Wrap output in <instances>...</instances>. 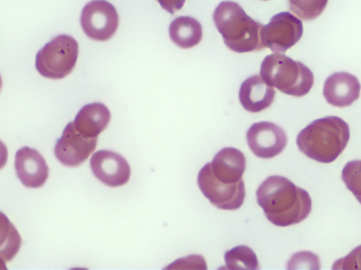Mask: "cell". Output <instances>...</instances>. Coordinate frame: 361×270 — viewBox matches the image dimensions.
I'll return each instance as SVG.
<instances>
[{
    "instance_id": "8",
    "label": "cell",
    "mask_w": 361,
    "mask_h": 270,
    "mask_svg": "<svg viewBox=\"0 0 361 270\" xmlns=\"http://www.w3.org/2000/svg\"><path fill=\"white\" fill-rule=\"evenodd\" d=\"M302 32L300 19L288 12H282L274 15L263 26L261 39L265 48L283 53L300 40Z\"/></svg>"
},
{
    "instance_id": "4",
    "label": "cell",
    "mask_w": 361,
    "mask_h": 270,
    "mask_svg": "<svg viewBox=\"0 0 361 270\" xmlns=\"http://www.w3.org/2000/svg\"><path fill=\"white\" fill-rule=\"evenodd\" d=\"M260 75L270 86L296 97L307 94L314 84L313 74L306 65L280 53L264 58Z\"/></svg>"
},
{
    "instance_id": "23",
    "label": "cell",
    "mask_w": 361,
    "mask_h": 270,
    "mask_svg": "<svg viewBox=\"0 0 361 270\" xmlns=\"http://www.w3.org/2000/svg\"><path fill=\"white\" fill-rule=\"evenodd\" d=\"M157 1L164 10L173 14L175 11L183 6L185 0H157Z\"/></svg>"
},
{
    "instance_id": "13",
    "label": "cell",
    "mask_w": 361,
    "mask_h": 270,
    "mask_svg": "<svg viewBox=\"0 0 361 270\" xmlns=\"http://www.w3.org/2000/svg\"><path fill=\"white\" fill-rule=\"evenodd\" d=\"M360 84L357 78L348 72H336L325 81L323 95L331 105L347 107L355 101L360 96Z\"/></svg>"
},
{
    "instance_id": "12",
    "label": "cell",
    "mask_w": 361,
    "mask_h": 270,
    "mask_svg": "<svg viewBox=\"0 0 361 270\" xmlns=\"http://www.w3.org/2000/svg\"><path fill=\"white\" fill-rule=\"evenodd\" d=\"M15 169L21 183L28 188H39L49 176V167L42 155L34 148L23 147L15 155Z\"/></svg>"
},
{
    "instance_id": "2",
    "label": "cell",
    "mask_w": 361,
    "mask_h": 270,
    "mask_svg": "<svg viewBox=\"0 0 361 270\" xmlns=\"http://www.w3.org/2000/svg\"><path fill=\"white\" fill-rule=\"evenodd\" d=\"M350 139L348 124L336 116L316 120L302 129L296 139L298 149L308 158L322 163L334 161Z\"/></svg>"
},
{
    "instance_id": "19",
    "label": "cell",
    "mask_w": 361,
    "mask_h": 270,
    "mask_svg": "<svg viewBox=\"0 0 361 270\" xmlns=\"http://www.w3.org/2000/svg\"><path fill=\"white\" fill-rule=\"evenodd\" d=\"M328 0H288L289 9L303 20L317 18L325 9Z\"/></svg>"
},
{
    "instance_id": "18",
    "label": "cell",
    "mask_w": 361,
    "mask_h": 270,
    "mask_svg": "<svg viewBox=\"0 0 361 270\" xmlns=\"http://www.w3.org/2000/svg\"><path fill=\"white\" fill-rule=\"evenodd\" d=\"M229 269H258L259 262L253 250L246 245H239L227 251L224 255Z\"/></svg>"
},
{
    "instance_id": "22",
    "label": "cell",
    "mask_w": 361,
    "mask_h": 270,
    "mask_svg": "<svg viewBox=\"0 0 361 270\" xmlns=\"http://www.w3.org/2000/svg\"><path fill=\"white\" fill-rule=\"evenodd\" d=\"M305 264L309 269H319V261L317 255L310 252H300L294 255L288 262L290 264Z\"/></svg>"
},
{
    "instance_id": "21",
    "label": "cell",
    "mask_w": 361,
    "mask_h": 270,
    "mask_svg": "<svg viewBox=\"0 0 361 270\" xmlns=\"http://www.w3.org/2000/svg\"><path fill=\"white\" fill-rule=\"evenodd\" d=\"M333 269H361V245L348 255L334 262Z\"/></svg>"
},
{
    "instance_id": "7",
    "label": "cell",
    "mask_w": 361,
    "mask_h": 270,
    "mask_svg": "<svg viewBox=\"0 0 361 270\" xmlns=\"http://www.w3.org/2000/svg\"><path fill=\"white\" fill-rule=\"evenodd\" d=\"M80 25L85 34L93 40L106 41L116 32L118 15L114 6L105 0H93L82 8Z\"/></svg>"
},
{
    "instance_id": "5",
    "label": "cell",
    "mask_w": 361,
    "mask_h": 270,
    "mask_svg": "<svg viewBox=\"0 0 361 270\" xmlns=\"http://www.w3.org/2000/svg\"><path fill=\"white\" fill-rule=\"evenodd\" d=\"M78 56V44L71 36L61 34L47 43L36 55L35 67L47 78L62 79L71 72Z\"/></svg>"
},
{
    "instance_id": "15",
    "label": "cell",
    "mask_w": 361,
    "mask_h": 270,
    "mask_svg": "<svg viewBox=\"0 0 361 270\" xmlns=\"http://www.w3.org/2000/svg\"><path fill=\"white\" fill-rule=\"evenodd\" d=\"M214 175L226 184H234L242 179L245 169V157L237 148L227 147L220 150L210 162Z\"/></svg>"
},
{
    "instance_id": "16",
    "label": "cell",
    "mask_w": 361,
    "mask_h": 270,
    "mask_svg": "<svg viewBox=\"0 0 361 270\" xmlns=\"http://www.w3.org/2000/svg\"><path fill=\"white\" fill-rule=\"evenodd\" d=\"M110 119V111L105 105L92 103L84 105L79 110L73 122L82 135L94 138L106 129Z\"/></svg>"
},
{
    "instance_id": "11",
    "label": "cell",
    "mask_w": 361,
    "mask_h": 270,
    "mask_svg": "<svg viewBox=\"0 0 361 270\" xmlns=\"http://www.w3.org/2000/svg\"><path fill=\"white\" fill-rule=\"evenodd\" d=\"M90 162L94 176L108 186H123L130 179V168L127 160L114 151L98 150L92 155Z\"/></svg>"
},
{
    "instance_id": "20",
    "label": "cell",
    "mask_w": 361,
    "mask_h": 270,
    "mask_svg": "<svg viewBox=\"0 0 361 270\" xmlns=\"http://www.w3.org/2000/svg\"><path fill=\"white\" fill-rule=\"evenodd\" d=\"M341 178L348 189L361 204V160L347 162L342 170Z\"/></svg>"
},
{
    "instance_id": "10",
    "label": "cell",
    "mask_w": 361,
    "mask_h": 270,
    "mask_svg": "<svg viewBox=\"0 0 361 270\" xmlns=\"http://www.w3.org/2000/svg\"><path fill=\"white\" fill-rule=\"evenodd\" d=\"M251 151L261 158H271L280 154L287 144L283 129L271 122L254 123L246 134Z\"/></svg>"
},
{
    "instance_id": "6",
    "label": "cell",
    "mask_w": 361,
    "mask_h": 270,
    "mask_svg": "<svg viewBox=\"0 0 361 270\" xmlns=\"http://www.w3.org/2000/svg\"><path fill=\"white\" fill-rule=\"evenodd\" d=\"M197 184L203 195L219 209L237 210L244 202L245 191L243 179L234 184L224 183L214 175L210 162L200 170Z\"/></svg>"
},
{
    "instance_id": "9",
    "label": "cell",
    "mask_w": 361,
    "mask_h": 270,
    "mask_svg": "<svg viewBox=\"0 0 361 270\" xmlns=\"http://www.w3.org/2000/svg\"><path fill=\"white\" fill-rule=\"evenodd\" d=\"M97 137H87L80 133L74 122H69L54 147L56 159L67 167H77L84 162L95 150Z\"/></svg>"
},
{
    "instance_id": "1",
    "label": "cell",
    "mask_w": 361,
    "mask_h": 270,
    "mask_svg": "<svg viewBox=\"0 0 361 270\" xmlns=\"http://www.w3.org/2000/svg\"><path fill=\"white\" fill-rule=\"evenodd\" d=\"M256 196L267 219L278 226L298 224L312 210L307 191L279 175L267 178L258 187Z\"/></svg>"
},
{
    "instance_id": "3",
    "label": "cell",
    "mask_w": 361,
    "mask_h": 270,
    "mask_svg": "<svg viewBox=\"0 0 361 270\" xmlns=\"http://www.w3.org/2000/svg\"><path fill=\"white\" fill-rule=\"evenodd\" d=\"M213 20L224 44L231 50L245 53L265 48L261 39L264 25L248 16L238 3H219L213 13Z\"/></svg>"
},
{
    "instance_id": "17",
    "label": "cell",
    "mask_w": 361,
    "mask_h": 270,
    "mask_svg": "<svg viewBox=\"0 0 361 270\" xmlns=\"http://www.w3.org/2000/svg\"><path fill=\"white\" fill-rule=\"evenodd\" d=\"M169 37L178 46L189 49L198 44L202 37L201 24L189 16H180L170 24Z\"/></svg>"
},
{
    "instance_id": "14",
    "label": "cell",
    "mask_w": 361,
    "mask_h": 270,
    "mask_svg": "<svg viewBox=\"0 0 361 270\" xmlns=\"http://www.w3.org/2000/svg\"><path fill=\"white\" fill-rule=\"evenodd\" d=\"M276 91L260 75L246 79L239 90V101L246 110L259 112L269 108L274 101Z\"/></svg>"
}]
</instances>
